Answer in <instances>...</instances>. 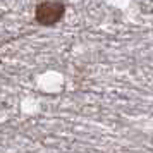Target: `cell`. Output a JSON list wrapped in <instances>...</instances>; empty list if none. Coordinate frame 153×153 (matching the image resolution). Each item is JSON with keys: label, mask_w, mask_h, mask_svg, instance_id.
<instances>
[{"label": "cell", "mask_w": 153, "mask_h": 153, "mask_svg": "<svg viewBox=\"0 0 153 153\" xmlns=\"http://www.w3.org/2000/svg\"><path fill=\"white\" fill-rule=\"evenodd\" d=\"M65 14V4L60 0H43L35 9V21L40 26H55Z\"/></svg>", "instance_id": "6da1fadb"}]
</instances>
